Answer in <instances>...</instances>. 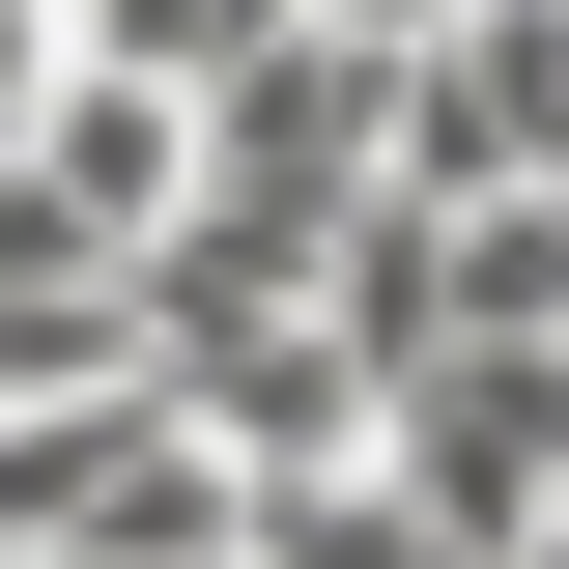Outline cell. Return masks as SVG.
<instances>
[{"instance_id": "1", "label": "cell", "mask_w": 569, "mask_h": 569, "mask_svg": "<svg viewBox=\"0 0 569 569\" xmlns=\"http://www.w3.org/2000/svg\"><path fill=\"white\" fill-rule=\"evenodd\" d=\"M58 29H86L114 86H200V114H228V86H257L284 29H313V0H58Z\"/></svg>"}]
</instances>
